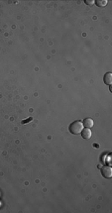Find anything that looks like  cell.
Returning a JSON list of instances; mask_svg holds the SVG:
<instances>
[{
	"label": "cell",
	"instance_id": "1",
	"mask_svg": "<svg viewBox=\"0 0 112 213\" xmlns=\"http://www.w3.org/2000/svg\"><path fill=\"white\" fill-rule=\"evenodd\" d=\"M83 129V125H82L81 121H74L72 123H70L69 127V131L74 135H79L80 132Z\"/></svg>",
	"mask_w": 112,
	"mask_h": 213
},
{
	"label": "cell",
	"instance_id": "2",
	"mask_svg": "<svg viewBox=\"0 0 112 213\" xmlns=\"http://www.w3.org/2000/svg\"><path fill=\"white\" fill-rule=\"evenodd\" d=\"M100 172H101L102 177H103L104 178H107V180L111 178V177H112V168H110V166H102Z\"/></svg>",
	"mask_w": 112,
	"mask_h": 213
},
{
	"label": "cell",
	"instance_id": "3",
	"mask_svg": "<svg viewBox=\"0 0 112 213\" xmlns=\"http://www.w3.org/2000/svg\"><path fill=\"white\" fill-rule=\"evenodd\" d=\"M80 135H81V137L84 139V140H88V139L91 138L92 132L89 128H83L81 130V132H80Z\"/></svg>",
	"mask_w": 112,
	"mask_h": 213
},
{
	"label": "cell",
	"instance_id": "4",
	"mask_svg": "<svg viewBox=\"0 0 112 213\" xmlns=\"http://www.w3.org/2000/svg\"><path fill=\"white\" fill-rule=\"evenodd\" d=\"M82 125H83V127H86V128H89L90 129L91 127H93V120L91 118H86L82 121Z\"/></svg>",
	"mask_w": 112,
	"mask_h": 213
},
{
	"label": "cell",
	"instance_id": "5",
	"mask_svg": "<svg viewBox=\"0 0 112 213\" xmlns=\"http://www.w3.org/2000/svg\"><path fill=\"white\" fill-rule=\"evenodd\" d=\"M103 81L107 85H111V83H112V73L111 72L105 73V75H104V77H103Z\"/></svg>",
	"mask_w": 112,
	"mask_h": 213
},
{
	"label": "cell",
	"instance_id": "6",
	"mask_svg": "<svg viewBox=\"0 0 112 213\" xmlns=\"http://www.w3.org/2000/svg\"><path fill=\"white\" fill-rule=\"evenodd\" d=\"M96 4V6L98 7H104L107 5V1L106 0H96V2H94Z\"/></svg>",
	"mask_w": 112,
	"mask_h": 213
},
{
	"label": "cell",
	"instance_id": "7",
	"mask_svg": "<svg viewBox=\"0 0 112 213\" xmlns=\"http://www.w3.org/2000/svg\"><path fill=\"white\" fill-rule=\"evenodd\" d=\"M94 2H95V1H94V0H86V1H84V3H86V4H87V5H93V4H94Z\"/></svg>",
	"mask_w": 112,
	"mask_h": 213
},
{
	"label": "cell",
	"instance_id": "8",
	"mask_svg": "<svg viewBox=\"0 0 112 213\" xmlns=\"http://www.w3.org/2000/svg\"><path fill=\"white\" fill-rule=\"evenodd\" d=\"M32 120H33V117H30V118H28L27 120H23L21 123L22 124H27V122H30V121H32Z\"/></svg>",
	"mask_w": 112,
	"mask_h": 213
}]
</instances>
